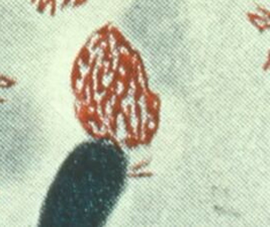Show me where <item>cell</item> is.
I'll return each instance as SVG.
<instances>
[{
	"label": "cell",
	"instance_id": "cell-1",
	"mask_svg": "<svg viewBox=\"0 0 270 227\" xmlns=\"http://www.w3.org/2000/svg\"><path fill=\"white\" fill-rule=\"evenodd\" d=\"M127 159L123 148L94 138L64 160L40 209V226H103L124 192Z\"/></svg>",
	"mask_w": 270,
	"mask_h": 227
}]
</instances>
